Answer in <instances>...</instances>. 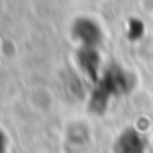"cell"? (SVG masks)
Segmentation results:
<instances>
[{"label":"cell","mask_w":153,"mask_h":153,"mask_svg":"<svg viewBox=\"0 0 153 153\" xmlns=\"http://www.w3.org/2000/svg\"><path fill=\"white\" fill-rule=\"evenodd\" d=\"M147 143H145L143 135L135 130H126L124 134H120L114 151L116 153H145Z\"/></svg>","instance_id":"cell-1"}]
</instances>
